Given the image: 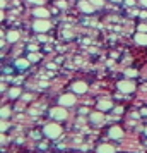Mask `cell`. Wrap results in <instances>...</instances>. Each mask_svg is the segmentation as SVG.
Instances as JSON below:
<instances>
[{
	"mask_svg": "<svg viewBox=\"0 0 147 153\" xmlns=\"http://www.w3.org/2000/svg\"><path fill=\"white\" fill-rule=\"evenodd\" d=\"M43 134L48 136V138H51V139H55L62 134V127L58 124H55V122H50V124H46L43 127Z\"/></svg>",
	"mask_w": 147,
	"mask_h": 153,
	"instance_id": "cell-1",
	"label": "cell"
},
{
	"mask_svg": "<svg viewBox=\"0 0 147 153\" xmlns=\"http://www.w3.org/2000/svg\"><path fill=\"white\" fill-rule=\"evenodd\" d=\"M116 88H118V91H121V93H133L137 86H135V83L130 81V79H121V81H118Z\"/></svg>",
	"mask_w": 147,
	"mask_h": 153,
	"instance_id": "cell-2",
	"label": "cell"
},
{
	"mask_svg": "<svg viewBox=\"0 0 147 153\" xmlns=\"http://www.w3.org/2000/svg\"><path fill=\"white\" fill-rule=\"evenodd\" d=\"M50 117L55 119V120H65V119H67V110H65V107L58 105V107L50 108Z\"/></svg>",
	"mask_w": 147,
	"mask_h": 153,
	"instance_id": "cell-3",
	"label": "cell"
},
{
	"mask_svg": "<svg viewBox=\"0 0 147 153\" xmlns=\"http://www.w3.org/2000/svg\"><path fill=\"white\" fill-rule=\"evenodd\" d=\"M75 103V93H65L62 97L58 98V105H62V107H72V105Z\"/></svg>",
	"mask_w": 147,
	"mask_h": 153,
	"instance_id": "cell-4",
	"label": "cell"
},
{
	"mask_svg": "<svg viewBox=\"0 0 147 153\" xmlns=\"http://www.w3.org/2000/svg\"><path fill=\"white\" fill-rule=\"evenodd\" d=\"M33 29H34L36 33H46L50 29V22L46 21V19H36L34 22H33Z\"/></svg>",
	"mask_w": 147,
	"mask_h": 153,
	"instance_id": "cell-5",
	"label": "cell"
},
{
	"mask_svg": "<svg viewBox=\"0 0 147 153\" xmlns=\"http://www.w3.org/2000/svg\"><path fill=\"white\" fill-rule=\"evenodd\" d=\"M72 91H74L75 95H82V93L87 91V84H86L84 81H75V83L72 84Z\"/></svg>",
	"mask_w": 147,
	"mask_h": 153,
	"instance_id": "cell-6",
	"label": "cell"
},
{
	"mask_svg": "<svg viewBox=\"0 0 147 153\" xmlns=\"http://www.w3.org/2000/svg\"><path fill=\"white\" fill-rule=\"evenodd\" d=\"M108 136L111 139H120V138H123V131H121V127H118V126H113V127H110V131H108Z\"/></svg>",
	"mask_w": 147,
	"mask_h": 153,
	"instance_id": "cell-7",
	"label": "cell"
},
{
	"mask_svg": "<svg viewBox=\"0 0 147 153\" xmlns=\"http://www.w3.org/2000/svg\"><path fill=\"white\" fill-rule=\"evenodd\" d=\"M79 9L82 10V12H86V14H91V12H94V5H92L91 2L87 0H82V2H79Z\"/></svg>",
	"mask_w": 147,
	"mask_h": 153,
	"instance_id": "cell-8",
	"label": "cell"
},
{
	"mask_svg": "<svg viewBox=\"0 0 147 153\" xmlns=\"http://www.w3.org/2000/svg\"><path fill=\"white\" fill-rule=\"evenodd\" d=\"M33 16H34V17H39V19H45V17H48V16H50V12H48V9L38 5V7L33 10Z\"/></svg>",
	"mask_w": 147,
	"mask_h": 153,
	"instance_id": "cell-9",
	"label": "cell"
},
{
	"mask_svg": "<svg viewBox=\"0 0 147 153\" xmlns=\"http://www.w3.org/2000/svg\"><path fill=\"white\" fill-rule=\"evenodd\" d=\"M103 119H105V114H103L101 110L89 114V120H91L92 124H99V122H103Z\"/></svg>",
	"mask_w": 147,
	"mask_h": 153,
	"instance_id": "cell-10",
	"label": "cell"
},
{
	"mask_svg": "<svg viewBox=\"0 0 147 153\" xmlns=\"http://www.w3.org/2000/svg\"><path fill=\"white\" fill-rule=\"evenodd\" d=\"M135 43L137 45H142V47H147V33H137L135 35Z\"/></svg>",
	"mask_w": 147,
	"mask_h": 153,
	"instance_id": "cell-11",
	"label": "cell"
},
{
	"mask_svg": "<svg viewBox=\"0 0 147 153\" xmlns=\"http://www.w3.org/2000/svg\"><path fill=\"white\" fill-rule=\"evenodd\" d=\"M111 107H113V103L110 102V100H99V102H98V110H101V112L110 110Z\"/></svg>",
	"mask_w": 147,
	"mask_h": 153,
	"instance_id": "cell-12",
	"label": "cell"
},
{
	"mask_svg": "<svg viewBox=\"0 0 147 153\" xmlns=\"http://www.w3.org/2000/svg\"><path fill=\"white\" fill-rule=\"evenodd\" d=\"M96 153H115V148H113L111 145H99L98 150H96Z\"/></svg>",
	"mask_w": 147,
	"mask_h": 153,
	"instance_id": "cell-13",
	"label": "cell"
},
{
	"mask_svg": "<svg viewBox=\"0 0 147 153\" xmlns=\"http://www.w3.org/2000/svg\"><path fill=\"white\" fill-rule=\"evenodd\" d=\"M19 40V31H15V29H12V31H7V42L9 43H14Z\"/></svg>",
	"mask_w": 147,
	"mask_h": 153,
	"instance_id": "cell-14",
	"label": "cell"
},
{
	"mask_svg": "<svg viewBox=\"0 0 147 153\" xmlns=\"http://www.w3.org/2000/svg\"><path fill=\"white\" fill-rule=\"evenodd\" d=\"M15 65H17L19 69H26V67L29 65V60H26V59H19V60L15 62Z\"/></svg>",
	"mask_w": 147,
	"mask_h": 153,
	"instance_id": "cell-15",
	"label": "cell"
},
{
	"mask_svg": "<svg viewBox=\"0 0 147 153\" xmlns=\"http://www.w3.org/2000/svg\"><path fill=\"white\" fill-rule=\"evenodd\" d=\"M9 97H10V98H17V97H21V90H19V88H12V90L9 91Z\"/></svg>",
	"mask_w": 147,
	"mask_h": 153,
	"instance_id": "cell-16",
	"label": "cell"
},
{
	"mask_svg": "<svg viewBox=\"0 0 147 153\" xmlns=\"http://www.w3.org/2000/svg\"><path fill=\"white\" fill-rule=\"evenodd\" d=\"M137 74H139V72H137L135 69H127L125 71V76L128 77V79H130V77H137Z\"/></svg>",
	"mask_w": 147,
	"mask_h": 153,
	"instance_id": "cell-17",
	"label": "cell"
},
{
	"mask_svg": "<svg viewBox=\"0 0 147 153\" xmlns=\"http://www.w3.org/2000/svg\"><path fill=\"white\" fill-rule=\"evenodd\" d=\"M39 59H41V57L38 55V53H33V52H31V53L28 55V60H29V62H38Z\"/></svg>",
	"mask_w": 147,
	"mask_h": 153,
	"instance_id": "cell-18",
	"label": "cell"
},
{
	"mask_svg": "<svg viewBox=\"0 0 147 153\" xmlns=\"http://www.w3.org/2000/svg\"><path fill=\"white\" fill-rule=\"evenodd\" d=\"M9 115H10V108H9V107H4V108H2V119L9 117Z\"/></svg>",
	"mask_w": 147,
	"mask_h": 153,
	"instance_id": "cell-19",
	"label": "cell"
},
{
	"mask_svg": "<svg viewBox=\"0 0 147 153\" xmlns=\"http://www.w3.org/2000/svg\"><path fill=\"white\" fill-rule=\"evenodd\" d=\"M137 31H140V33H147V24L140 22L139 26H137Z\"/></svg>",
	"mask_w": 147,
	"mask_h": 153,
	"instance_id": "cell-20",
	"label": "cell"
},
{
	"mask_svg": "<svg viewBox=\"0 0 147 153\" xmlns=\"http://www.w3.org/2000/svg\"><path fill=\"white\" fill-rule=\"evenodd\" d=\"M89 2H91L94 7H101L103 5V0H89Z\"/></svg>",
	"mask_w": 147,
	"mask_h": 153,
	"instance_id": "cell-21",
	"label": "cell"
},
{
	"mask_svg": "<svg viewBox=\"0 0 147 153\" xmlns=\"http://www.w3.org/2000/svg\"><path fill=\"white\" fill-rule=\"evenodd\" d=\"M28 2H31V4H36V5H41L43 0H28Z\"/></svg>",
	"mask_w": 147,
	"mask_h": 153,
	"instance_id": "cell-22",
	"label": "cell"
},
{
	"mask_svg": "<svg viewBox=\"0 0 147 153\" xmlns=\"http://www.w3.org/2000/svg\"><path fill=\"white\" fill-rule=\"evenodd\" d=\"M56 5H58V7H62V9H65V2H63V0H60V2L56 4Z\"/></svg>",
	"mask_w": 147,
	"mask_h": 153,
	"instance_id": "cell-23",
	"label": "cell"
},
{
	"mask_svg": "<svg viewBox=\"0 0 147 153\" xmlns=\"http://www.w3.org/2000/svg\"><path fill=\"white\" fill-rule=\"evenodd\" d=\"M29 50H31V52H36V50H38V45H31V47H29Z\"/></svg>",
	"mask_w": 147,
	"mask_h": 153,
	"instance_id": "cell-24",
	"label": "cell"
},
{
	"mask_svg": "<svg viewBox=\"0 0 147 153\" xmlns=\"http://www.w3.org/2000/svg\"><path fill=\"white\" fill-rule=\"evenodd\" d=\"M123 112V107H116V110H115V114H121Z\"/></svg>",
	"mask_w": 147,
	"mask_h": 153,
	"instance_id": "cell-25",
	"label": "cell"
},
{
	"mask_svg": "<svg viewBox=\"0 0 147 153\" xmlns=\"http://www.w3.org/2000/svg\"><path fill=\"white\" fill-rule=\"evenodd\" d=\"M22 98H24V102H28V100H31V95H24Z\"/></svg>",
	"mask_w": 147,
	"mask_h": 153,
	"instance_id": "cell-26",
	"label": "cell"
},
{
	"mask_svg": "<svg viewBox=\"0 0 147 153\" xmlns=\"http://www.w3.org/2000/svg\"><path fill=\"white\" fill-rule=\"evenodd\" d=\"M140 5H144V7H147V0H140Z\"/></svg>",
	"mask_w": 147,
	"mask_h": 153,
	"instance_id": "cell-27",
	"label": "cell"
},
{
	"mask_svg": "<svg viewBox=\"0 0 147 153\" xmlns=\"http://www.w3.org/2000/svg\"><path fill=\"white\" fill-rule=\"evenodd\" d=\"M125 4L127 5H133V0H125Z\"/></svg>",
	"mask_w": 147,
	"mask_h": 153,
	"instance_id": "cell-28",
	"label": "cell"
},
{
	"mask_svg": "<svg viewBox=\"0 0 147 153\" xmlns=\"http://www.w3.org/2000/svg\"><path fill=\"white\" fill-rule=\"evenodd\" d=\"M140 114H142V115H147V108H142V110H140Z\"/></svg>",
	"mask_w": 147,
	"mask_h": 153,
	"instance_id": "cell-29",
	"label": "cell"
},
{
	"mask_svg": "<svg viewBox=\"0 0 147 153\" xmlns=\"http://www.w3.org/2000/svg\"><path fill=\"white\" fill-rule=\"evenodd\" d=\"M144 134H146V136H147V126H146V127H144Z\"/></svg>",
	"mask_w": 147,
	"mask_h": 153,
	"instance_id": "cell-30",
	"label": "cell"
}]
</instances>
